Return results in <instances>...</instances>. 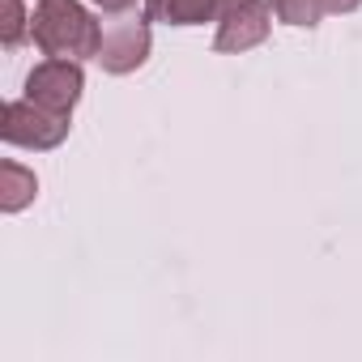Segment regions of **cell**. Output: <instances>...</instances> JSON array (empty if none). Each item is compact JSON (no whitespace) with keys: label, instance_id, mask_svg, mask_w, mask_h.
Here are the masks:
<instances>
[{"label":"cell","instance_id":"cell-2","mask_svg":"<svg viewBox=\"0 0 362 362\" xmlns=\"http://www.w3.org/2000/svg\"><path fill=\"white\" fill-rule=\"evenodd\" d=\"M69 132H73V115L47 111L26 94L5 103V111H0V136H5V145H18V149H56L69 141Z\"/></svg>","mask_w":362,"mask_h":362},{"label":"cell","instance_id":"cell-9","mask_svg":"<svg viewBox=\"0 0 362 362\" xmlns=\"http://www.w3.org/2000/svg\"><path fill=\"white\" fill-rule=\"evenodd\" d=\"M273 13H277V22H286V26H307V30L328 18L324 0H273Z\"/></svg>","mask_w":362,"mask_h":362},{"label":"cell","instance_id":"cell-1","mask_svg":"<svg viewBox=\"0 0 362 362\" xmlns=\"http://www.w3.org/2000/svg\"><path fill=\"white\" fill-rule=\"evenodd\" d=\"M30 39L43 56H56V60H98L103 22L81 0H35Z\"/></svg>","mask_w":362,"mask_h":362},{"label":"cell","instance_id":"cell-7","mask_svg":"<svg viewBox=\"0 0 362 362\" xmlns=\"http://www.w3.org/2000/svg\"><path fill=\"white\" fill-rule=\"evenodd\" d=\"M35 197H39V175L18 158L0 162V214H22L35 205Z\"/></svg>","mask_w":362,"mask_h":362},{"label":"cell","instance_id":"cell-5","mask_svg":"<svg viewBox=\"0 0 362 362\" xmlns=\"http://www.w3.org/2000/svg\"><path fill=\"white\" fill-rule=\"evenodd\" d=\"M273 0H235V5L218 18V35H214V52L222 56H239L260 47L273 35Z\"/></svg>","mask_w":362,"mask_h":362},{"label":"cell","instance_id":"cell-4","mask_svg":"<svg viewBox=\"0 0 362 362\" xmlns=\"http://www.w3.org/2000/svg\"><path fill=\"white\" fill-rule=\"evenodd\" d=\"M86 94V69L81 60H39L30 73H26V98L47 107V111H60V115H73L77 103Z\"/></svg>","mask_w":362,"mask_h":362},{"label":"cell","instance_id":"cell-6","mask_svg":"<svg viewBox=\"0 0 362 362\" xmlns=\"http://www.w3.org/2000/svg\"><path fill=\"white\" fill-rule=\"evenodd\" d=\"M145 13L149 22H162V26H205V22H218L226 5L222 0H145Z\"/></svg>","mask_w":362,"mask_h":362},{"label":"cell","instance_id":"cell-3","mask_svg":"<svg viewBox=\"0 0 362 362\" xmlns=\"http://www.w3.org/2000/svg\"><path fill=\"white\" fill-rule=\"evenodd\" d=\"M149 52H153L149 13H111V22H103V43H98L103 73L128 77V73L145 69Z\"/></svg>","mask_w":362,"mask_h":362},{"label":"cell","instance_id":"cell-11","mask_svg":"<svg viewBox=\"0 0 362 362\" xmlns=\"http://www.w3.org/2000/svg\"><path fill=\"white\" fill-rule=\"evenodd\" d=\"M358 5H362V0H324V9H328V18H332V13H354Z\"/></svg>","mask_w":362,"mask_h":362},{"label":"cell","instance_id":"cell-8","mask_svg":"<svg viewBox=\"0 0 362 362\" xmlns=\"http://www.w3.org/2000/svg\"><path fill=\"white\" fill-rule=\"evenodd\" d=\"M0 9H5V18H0V47L13 52L30 39V9H26V0H0Z\"/></svg>","mask_w":362,"mask_h":362},{"label":"cell","instance_id":"cell-10","mask_svg":"<svg viewBox=\"0 0 362 362\" xmlns=\"http://www.w3.org/2000/svg\"><path fill=\"white\" fill-rule=\"evenodd\" d=\"M94 9H103V13H132L136 9V0H90Z\"/></svg>","mask_w":362,"mask_h":362}]
</instances>
